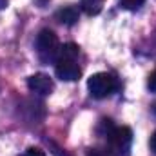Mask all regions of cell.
Returning <instances> with one entry per match:
<instances>
[{"instance_id":"1","label":"cell","mask_w":156,"mask_h":156,"mask_svg":"<svg viewBox=\"0 0 156 156\" xmlns=\"http://www.w3.org/2000/svg\"><path fill=\"white\" fill-rule=\"evenodd\" d=\"M78 55H80V47L76 44H64L60 47L58 58H56V66H55V73L56 76L64 82H76L82 76V69L76 64Z\"/></svg>"},{"instance_id":"13","label":"cell","mask_w":156,"mask_h":156,"mask_svg":"<svg viewBox=\"0 0 156 156\" xmlns=\"http://www.w3.org/2000/svg\"><path fill=\"white\" fill-rule=\"evenodd\" d=\"M7 7V0H0V9H5Z\"/></svg>"},{"instance_id":"8","label":"cell","mask_w":156,"mask_h":156,"mask_svg":"<svg viewBox=\"0 0 156 156\" xmlns=\"http://www.w3.org/2000/svg\"><path fill=\"white\" fill-rule=\"evenodd\" d=\"M144 2L145 0H120V5L123 9H129V11H136L144 5Z\"/></svg>"},{"instance_id":"11","label":"cell","mask_w":156,"mask_h":156,"mask_svg":"<svg viewBox=\"0 0 156 156\" xmlns=\"http://www.w3.org/2000/svg\"><path fill=\"white\" fill-rule=\"evenodd\" d=\"M87 156H111L107 151H100V149H87Z\"/></svg>"},{"instance_id":"7","label":"cell","mask_w":156,"mask_h":156,"mask_svg":"<svg viewBox=\"0 0 156 156\" xmlns=\"http://www.w3.org/2000/svg\"><path fill=\"white\" fill-rule=\"evenodd\" d=\"M104 2L105 0H80V7L87 13V15H98L104 9Z\"/></svg>"},{"instance_id":"6","label":"cell","mask_w":156,"mask_h":156,"mask_svg":"<svg viewBox=\"0 0 156 156\" xmlns=\"http://www.w3.org/2000/svg\"><path fill=\"white\" fill-rule=\"evenodd\" d=\"M56 20L64 26H75L78 22V9L73 5H67V7H62L56 11Z\"/></svg>"},{"instance_id":"9","label":"cell","mask_w":156,"mask_h":156,"mask_svg":"<svg viewBox=\"0 0 156 156\" xmlns=\"http://www.w3.org/2000/svg\"><path fill=\"white\" fill-rule=\"evenodd\" d=\"M20 156H47L42 149H38V147H29L26 153H22Z\"/></svg>"},{"instance_id":"4","label":"cell","mask_w":156,"mask_h":156,"mask_svg":"<svg viewBox=\"0 0 156 156\" xmlns=\"http://www.w3.org/2000/svg\"><path fill=\"white\" fill-rule=\"evenodd\" d=\"M116 78L109 73H96V75L89 76V80H87V89H89L91 96L98 98V100L111 96L116 91Z\"/></svg>"},{"instance_id":"10","label":"cell","mask_w":156,"mask_h":156,"mask_svg":"<svg viewBox=\"0 0 156 156\" xmlns=\"http://www.w3.org/2000/svg\"><path fill=\"white\" fill-rule=\"evenodd\" d=\"M147 87H149V91H153L156 93V69L149 75V80H147Z\"/></svg>"},{"instance_id":"12","label":"cell","mask_w":156,"mask_h":156,"mask_svg":"<svg viewBox=\"0 0 156 156\" xmlns=\"http://www.w3.org/2000/svg\"><path fill=\"white\" fill-rule=\"evenodd\" d=\"M151 149H153V153L156 154V131H154V134L151 136Z\"/></svg>"},{"instance_id":"5","label":"cell","mask_w":156,"mask_h":156,"mask_svg":"<svg viewBox=\"0 0 156 156\" xmlns=\"http://www.w3.org/2000/svg\"><path fill=\"white\" fill-rule=\"evenodd\" d=\"M27 87L35 94L47 96L53 91V80L47 75H44V73H35V75H31V76L27 78Z\"/></svg>"},{"instance_id":"14","label":"cell","mask_w":156,"mask_h":156,"mask_svg":"<svg viewBox=\"0 0 156 156\" xmlns=\"http://www.w3.org/2000/svg\"><path fill=\"white\" fill-rule=\"evenodd\" d=\"M154 113H156V105H154Z\"/></svg>"},{"instance_id":"2","label":"cell","mask_w":156,"mask_h":156,"mask_svg":"<svg viewBox=\"0 0 156 156\" xmlns=\"http://www.w3.org/2000/svg\"><path fill=\"white\" fill-rule=\"evenodd\" d=\"M107 140V153L111 156H131V147H133V131L125 125L116 127L113 125V129L105 134Z\"/></svg>"},{"instance_id":"3","label":"cell","mask_w":156,"mask_h":156,"mask_svg":"<svg viewBox=\"0 0 156 156\" xmlns=\"http://www.w3.org/2000/svg\"><path fill=\"white\" fill-rule=\"evenodd\" d=\"M60 42L58 37L51 29H42L37 37V55H38L42 64H51L56 62L58 53H60Z\"/></svg>"}]
</instances>
